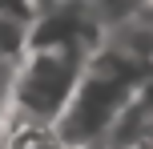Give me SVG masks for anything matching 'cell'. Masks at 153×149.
<instances>
[{
	"label": "cell",
	"mask_w": 153,
	"mask_h": 149,
	"mask_svg": "<svg viewBox=\"0 0 153 149\" xmlns=\"http://www.w3.org/2000/svg\"><path fill=\"white\" fill-rule=\"evenodd\" d=\"M145 73L149 69L141 61L117 53L113 44L101 40L97 53H93L89 64H85L81 81H76L65 113L53 125L61 149H101L109 125H113L117 113L125 109V101L133 97V89L145 81Z\"/></svg>",
	"instance_id": "6da1fadb"
},
{
	"label": "cell",
	"mask_w": 153,
	"mask_h": 149,
	"mask_svg": "<svg viewBox=\"0 0 153 149\" xmlns=\"http://www.w3.org/2000/svg\"><path fill=\"white\" fill-rule=\"evenodd\" d=\"M89 4V12L101 20V28H113V24H121L125 16H133L141 4H149V0H85Z\"/></svg>",
	"instance_id": "7a4b0ae2"
},
{
	"label": "cell",
	"mask_w": 153,
	"mask_h": 149,
	"mask_svg": "<svg viewBox=\"0 0 153 149\" xmlns=\"http://www.w3.org/2000/svg\"><path fill=\"white\" fill-rule=\"evenodd\" d=\"M149 149H153V145H149Z\"/></svg>",
	"instance_id": "3957f363"
}]
</instances>
